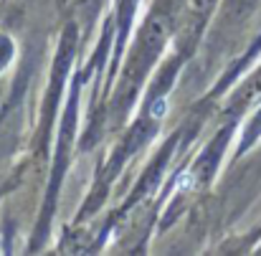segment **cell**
I'll list each match as a JSON object with an SVG mask.
<instances>
[{
    "label": "cell",
    "mask_w": 261,
    "mask_h": 256,
    "mask_svg": "<svg viewBox=\"0 0 261 256\" xmlns=\"http://www.w3.org/2000/svg\"><path fill=\"white\" fill-rule=\"evenodd\" d=\"M256 3H259V0H231V5H233V8H239L241 13H246V10H251V8H254Z\"/></svg>",
    "instance_id": "cell-3"
},
{
    "label": "cell",
    "mask_w": 261,
    "mask_h": 256,
    "mask_svg": "<svg viewBox=\"0 0 261 256\" xmlns=\"http://www.w3.org/2000/svg\"><path fill=\"white\" fill-rule=\"evenodd\" d=\"M173 8L163 3L152 8V13L147 15L145 25L140 28V36L129 51V59L124 64V74H122V82H119V91H117V99H114V109H117V117H122L127 112V107L132 104V99L137 96L140 86L145 84L152 64L158 61V56L163 54L170 33H173Z\"/></svg>",
    "instance_id": "cell-1"
},
{
    "label": "cell",
    "mask_w": 261,
    "mask_h": 256,
    "mask_svg": "<svg viewBox=\"0 0 261 256\" xmlns=\"http://www.w3.org/2000/svg\"><path fill=\"white\" fill-rule=\"evenodd\" d=\"M137 3H140V0H119V46H122V41L127 38L129 20H132V15H135Z\"/></svg>",
    "instance_id": "cell-2"
}]
</instances>
